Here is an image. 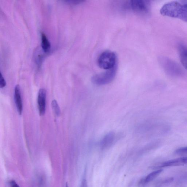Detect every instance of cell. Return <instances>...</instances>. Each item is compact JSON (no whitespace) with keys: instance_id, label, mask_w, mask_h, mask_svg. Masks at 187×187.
Returning a JSON list of instances; mask_svg holds the SVG:
<instances>
[{"instance_id":"8fae6325","label":"cell","mask_w":187,"mask_h":187,"mask_svg":"<svg viewBox=\"0 0 187 187\" xmlns=\"http://www.w3.org/2000/svg\"><path fill=\"white\" fill-rule=\"evenodd\" d=\"M163 171L162 169H159L155 171L151 172V173L149 174L148 175H147L144 180V183H148L150 182L155 179Z\"/></svg>"},{"instance_id":"e0dca14e","label":"cell","mask_w":187,"mask_h":187,"mask_svg":"<svg viewBox=\"0 0 187 187\" xmlns=\"http://www.w3.org/2000/svg\"><path fill=\"white\" fill-rule=\"evenodd\" d=\"M66 187H69L68 186V184H67V183L66 184Z\"/></svg>"},{"instance_id":"4fadbf2b","label":"cell","mask_w":187,"mask_h":187,"mask_svg":"<svg viewBox=\"0 0 187 187\" xmlns=\"http://www.w3.org/2000/svg\"><path fill=\"white\" fill-rule=\"evenodd\" d=\"M52 106L53 110L55 113L56 115L59 116L61 114V110L59 105L58 104L56 100H54L52 102Z\"/></svg>"},{"instance_id":"5b68a950","label":"cell","mask_w":187,"mask_h":187,"mask_svg":"<svg viewBox=\"0 0 187 187\" xmlns=\"http://www.w3.org/2000/svg\"><path fill=\"white\" fill-rule=\"evenodd\" d=\"M129 6L134 12L140 14H147L150 12L149 2L143 0H133L130 1Z\"/></svg>"},{"instance_id":"8992f818","label":"cell","mask_w":187,"mask_h":187,"mask_svg":"<svg viewBox=\"0 0 187 187\" xmlns=\"http://www.w3.org/2000/svg\"><path fill=\"white\" fill-rule=\"evenodd\" d=\"M46 91L44 88L40 90L38 94V106L39 113L41 116L44 115L46 110Z\"/></svg>"},{"instance_id":"7a4b0ae2","label":"cell","mask_w":187,"mask_h":187,"mask_svg":"<svg viewBox=\"0 0 187 187\" xmlns=\"http://www.w3.org/2000/svg\"><path fill=\"white\" fill-rule=\"evenodd\" d=\"M116 54L113 52L106 51L99 56L98 63L100 68L107 70L116 67Z\"/></svg>"},{"instance_id":"52a82bcc","label":"cell","mask_w":187,"mask_h":187,"mask_svg":"<svg viewBox=\"0 0 187 187\" xmlns=\"http://www.w3.org/2000/svg\"><path fill=\"white\" fill-rule=\"evenodd\" d=\"M187 164V157L178 158L170 160L161 163L159 166L157 167V168H165V167L178 166Z\"/></svg>"},{"instance_id":"5bb4252c","label":"cell","mask_w":187,"mask_h":187,"mask_svg":"<svg viewBox=\"0 0 187 187\" xmlns=\"http://www.w3.org/2000/svg\"><path fill=\"white\" fill-rule=\"evenodd\" d=\"M178 155H186L187 154V147L178 149L175 151Z\"/></svg>"},{"instance_id":"3957f363","label":"cell","mask_w":187,"mask_h":187,"mask_svg":"<svg viewBox=\"0 0 187 187\" xmlns=\"http://www.w3.org/2000/svg\"><path fill=\"white\" fill-rule=\"evenodd\" d=\"M116 67L107 70L106 71L93 76L92 81L94 84L98 85H103L108 84L113 80L115 77Z\"/></svg>"},{"instance_id":"30bf717a","label":"cell","mask_w":187,"mask_h":187,"mask_svg":"<svg viewBox=\"0 0 187 187\" xmlns=\"http://www.w3.org/2000/svg\"><path fill=\"white\" fill-rule=\"evenodd\" d=\"M180 60L182 66L187 70V46L180 44L178 47Z\"/></svg>"},{"instance_id":"2e32d148","label":"cell","mask_w":187,"mask_h":187,"mask_svg":"<svg viewBox=\"0 0 187 187\" xmlns=\"http://www.w3.org/2000/svg\"><path fill=\"white\" fill-rule=\"evenodd\" d=\"M10 187H20L15 181L12 180L10 182Z\"/></svg>"},{"instance_id":"7c38bea8","label":"cell","mask_w":187,"mask_h":187,"mask_svg":"<svg viewBox=\"0 0 187 187\" xmlns=\"http://www.w3.org/2000/svg\"><path fill=\"white\" fill-rule=\"evenodd\" d=\"M41 40L42 48L45 52H48L50 48V43L44 33H42Z\"/></svg>"},{"instance_id":"9c48e42d","label":"cell","mask_w":187,"mask_h":187,"mask_svg":"<svg viewBox=\"0 0 187 187\" xmlns=\"http://www.w3.org/2000/svg\"><path fill=\"white\" fill-rule=\"evenodd\" d=\"M116 135L113 132H110L103 138L101 142L102 148H106L113 144L115 139Z\"/></svg>"},{"instance_id":"6da1fadb","label":"cell","mask_w":187,"mask_h":187,"mask_svg":"<svg viewBox=\"0 0 187 187\" xmlns=\"http://www.w3.org/2000/svg\"><path fill=\"white\" fill-rule=\"evenodd\" d=\"M163 16L179 19L187 23V2L172 1L166 3L161 9Z\"/></svg>"},{"instance_id":"277c9868","label":"cell","mask_w":187,"mask_h":187,"mask_svg":"<svg viewBox=\"0 0 187 187\" xmlns=\"http://www.w3.org/2000/svg\"><path fill=\"white\" fill-rule=\"evenodd\" d=\"M159 61L163 70L167 74L170 75H178L182 73L179 65L168 58L161 57L160 58Z\"/></svg>"},{"instance_id":"ba28073f","label":"cell","mask_w":187,"mask_h":187,"mask_svg":"<svg viewBox=\"0 0 187 187\" xmlns=\"http://www.w3.org/2000/svg\"><path fill=\"white\" fill-rule=\"evenodd\" d=\"M14 99L18 112L20 115L22 113L23 104L21 95L20 88L19 85H16L14 92Z\"/></svg>"},{"instance_id":"9a60e30c","label":"cell","mask_w":187,"mask_h":187,"mask_svg":"<svg viewBox=\"0 0 187 187\" xmlns=\"http://www.w3.org/2000/svg\"><path fill=\"white\" fill-rule=\"evenodd\" d=\"M6 85V82L1 73L0 74V87L1 88H4Z\"/></svg>"}]
</instances>
